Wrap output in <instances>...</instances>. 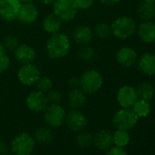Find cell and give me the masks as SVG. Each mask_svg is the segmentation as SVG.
<instances>
[{"instance_id": "cell-13", "label": "cell", "mask_w": 155, "mask_h": 155, "mask_svg": "<svg viewBox=\"0 0 155 155\" xmlns=\"http://www.w3.org/2000/svg\"><path fill=\"white\" fill-rule=\"evenodd\" d=\"M116 100L120 108H131L138 100L135 88L130 85L121 86L117 91Z\"/></svg>"}, {"instance_id": "cell-36", "label": "cell", "mask_w": 155, "mask_h": 155, "mask_svg": "<svg viewBox=\"0 0 155 155\" xmlns=\"http://www.w3.org/2000/svg\"><path fill=\"white\" fill-rule=\"evenodd\" d=\"M68 85L70 88V90L80 88V79L79 78H71V79L68 80Z\"/></svg>"}, {"instance_id": "cell-33", "label": "cell", "mask_w": 155, "mask_h": 155, "mask_svg": "<svg viewBox=\"0 0 155 155\" xmlns=\"http://www.w3.org/2000/svg\"><path fill=\"white\" fill-rule=\"evenodd\" d=\"M11 66V59L8 55V52L0 53V74L6 72Z\"/></svg>"}, {"instance_id": "cell-31", "label": "cell", "mask_w": 155, "mask_h": 155, "mask_svg": "<svg viewBox=\"0 0 155 155\" xmlns=\"http://www.w3.org/2000/svg\"><path fill=\"white\" fill-rule=\"evenodd\" d=\"M76 141L81 148H88L92 144V134L82 130L77 135Z\"/></svg>"}, {"instance_id": "cell-4", "label": "cell", "mask_w": 155, "mask_h": 155, "mask_svg": "<svg viewBox=\"0 0 155 155\" xmlns=\"http://www.w3.org/2000/svg\"><path fill=\"white\" fill-rule=\"evenodd\" d=\"M140 118L131 108H120L111 118V123L116 129L130 130L136 127Z\"/></svg>"}, {"instance_id": "cell-2", "label": "cell", "mask_w": 155, "mask_h": 155, "mask_svg": "<svg viewBox=\"0 0 155 155\" xmlns=\"http://www.w3.org/2000/svg\"><path fill=\"white\" fill-rule=\"evenodd\" d=\"M138 23L129 16H120L115 18L110 24L112 36L120 40L130 38L136 34Z\"/></svg>"}, {"instance_id": "cell-22", "label": "cell", "mask_w": 155, "mask_h": 155, "mask_svg": "<svg viewBox=\"0 0 155 155\" xmlns=\"http://www.w3.org/2000/svg\"><path fill=\"white\" fill-rule=\"evenodd\" d=\"M136 15L140 21L152 20L155 18V4L140 1L137 6Z\"/></svg>"}, {"instance_id": "cell-24", "label": "cell", "mask_w": 155, "mask_h": 155, "mask_svg": "<svg viewBox=\"0 0 155 155\" xmlns=\"http://www.w3.org/2000/svg\"><path fill=\"white\" fill-rule=\"evenodd\" d=\"M135 90L137 92L138 99L150 101L155 96V88L150 82L148 81H141L140 84H138Z\"/></svg>"}, {"instance_id": "cell-8", "label": "cell", "mask_w": 155, "mask_h": 155, "mask_svg": "<svg viewBox=\"0 0 155 155\" xmlns=\"http://www.w3.org/2000/svg\"><path fill=\"white\" fill-rule=\"evenodd\" d=\"M17 77L22 85L27 87L34 86L41 77V70L34 62L23 64L18 69Z\"/></svg>"}, {"instance_id": "cell-29", "label": "cell", "mask_w": 155, "mask_h": 155, "mask_svg": "<svg viewBox=\"0 0 155 155\" xmlns=\"http://www.w3.org/2000/svg\"><path fill=\"white\" fill-rule=\"evenodd\" d=\"M35 86L38 91H39L43 93H47L51 89H53V81L49 77L41 75V77L38 79V81H37Z\"/></svg>"}, {"instance_id": "cell-40", "label": "cell", "mask_w": 155, "mask_h": 155, "mask_svg": "<svg viewBox=\"0 0 155 155\" xmlns=\"http://www.w3.org/2000/svg\"><path fill=\"white\" fill-rule=\"evenodd\" d=\"M33 0H20L21 3H26V2H32Z\"/></svg>"}, {"instance_id": "cell-6", "label": "cell", "mask_w": 155, "mask_h": 155, "mask_svg": "<svg viewBox=\"0 0 155 155\" xmlns=\"http://www.w3.org/2000/svg\"><path fill=\"white\" fill-rule=\"evenodd\" d=\"M66 113L60 104H48L43 111V119L47 126L56 129L64 124Z\"/></svg>"}, {"instance_id": "cell-3", "label": "cell", "mask_w": 155, "mask_h": 155, "mask_svg": "<svg viewBox=\"0 0 155 155\" xmlns=\"http://www.w3.org/2000/svg\"><path fill=\"white\" fill-rule=\"evenodd\" d=\"M80 79V88L88 95L94 94L101 91L104 84V78L102 74L94 68L84 71Z\"/></svg>"}, {"instance_id": "cell-10", "label": "cell", "mask_w": 155, "mask_h": 155, "mask_svg": "<svg viewBox=\"0 0 155 155\" xmlns=\"http://www.w3.org/2000/svg\"><path fill=\"white\" fill-rule=\"evenodd\" d=\"M39 16V11L38 7L32 2H26L21 3V6L19 8L17 20H18L23 25H32L34 24Z\"/></svg>"}, {"instance_id": "cell-39", "label": "cell", "mask_w": 155, "mask_h": 155, "mask_svg": "<svg viewBox=\"0 0 155 155\" xmlns=\"http://www.w3.org/2000/svg\"><path fill=\"white\" fill-rule=\"evenodd\" d=\"M38 3L44 5V6H52L56 0H38Z\"/></svg>"}, {"instance_id": "cell-32", "label": "cell", "mask_w": 155, "mask_h": 155, "mask_svg": "<svg viewBox=\"0 0 155 155\" xmlns=\"http://www.w3.org/2000/svg\"><path fill=\"white\" fill-rule=\"evenodd\" d=\"M48 104H59L62 101V94L59 91L51 89L46 93Z\"/></svg>"}, {"instance_id": "cell-25", "label": "cell", "mask_w": 155, "mask_h": 155, "mask_svg": "<svg viewBox=\"0 0 155 155\" xmlns=\"http://www.w3.org/2000/svg\"><path fill=\"white\" fill-rule=\"evenodd\" d=\"M94 38H97L101 40H107L112 36L110 25L107 22L101 21L95 25L92 28Z\"/></svg>"}, {"instance_id": "cell-17", "label": "cell", "mask_w": 155, "mask_h": 155, "mask_svg": "<svg viewBox=\"0 0 155 155\" xmlns=\"http://www.w3.org/2000/svg\"><path fill=\"white\" fill-rule=\"evenodd\" d=\"M136 34L140 40L145 44L155 43V22L153 20L140 21L138 24Z\"/></svg>"}, {"instance_id": "cell-28", "label": "cell", "mask_w": 155, "mask_h": 155, "mask_svg": "<svg viewBox=\"0 0 155 155\" xmlns=\"http://www.w3.org/2000/svg\"><path fill=\"white\" fill-rule=\"evenodd\" d=\"M77 55H78V58H79L81 60L89 62L95 58L96 51H95L94 48L91 47V45H86V46L80 47L79 50L77 52Z\"/></svg>"}, {"instance_id": "cell-38", "label": "cell", "mask_w": 155, "mask_h": 155, "mask_svg": "<svg viewBox=\"0 0 155 155\" xmlns=\"http://www.w3.org/2000/svg\"><path fill=\"white\" fill-rule=\"evenodd\" d=\"M99 1L105 6H115L117 4H119L121 0H99Z\"/></svg>"}, {"instance_id": "cell-34", "label": "cell", "mask_w": 155, "mask_h": 155, "mask_svg": "<svg viewBox=\"0 0 155 155\" xmlns=\"http://www.w3.org/2000/svg\"><path fill=\"white\" fill-rule=\"evenodd\" d=\"M74 2L76 4V7L78 8V9L81 10V11H86L91 9L94 3L95 0H74Z\"/></svg>"}, {"instance_id": "cell-27", "label": "cell", "mask_w": 155, "mask_h": 155, "mask_svg": "<svg viewBox=\"0 0 155 155\" xmlns=\"http://www.w3.org/2000/svg\"><path fill=\"white\" fill-rule=\"evenodd\" d=\"M112 140L113 144H115L116 146L122 148L126 147L130 141V135L129 133V130L117 129L112 133Z\"/></svg>"}, {"instance_id": "cell-9", "label": "cell", "mask_w": 155, "mask_h": 155, "mask_svg": "<svg viewBox=\"0 0 155 155\" xmlns=\"http://www.w3.org/2000/svg\"><path fill=\"white\" fill-rule=\"evenodd\" d=\"M64 123L71 131L81 132L87 128L89 119L81 109H70L66 113Z\"/></svg>"}, {"instance_id": "cell-21", "label": "cell", "mask_w": 155, "mask_h": 155, "mask_svg": "<svg viewBox=\"0 0 155 155\" xmlns=\"http://www.w3.org/2000/svg\"><path fill=\"white\" fill-rule=\"evenodd\" d=\"M67 102L70 109H81L87 102V94L81 89H71L67 96Z\"/></svg>"}, {"instance_id": "cell-11", "label": "cell", "mask_w": 155, "mask_h": 155, "mask_svg": "<svg viewBox=\"0 0 155 155\" xmlns=\"http://www.w3.org/2000/svg\"><path fill=\"white\" fill-rule=\"evenodd\" d=\"M20 6V0H0V19L6 22L17 20Z\"/></svg>"}, {"instance_id": "cell-26", "label": "cell", "mask_w": 155, "mask_h": 155, "mask_svg": "<svg viewBox=\"0 0 155 155\" xmlns=\"http://www.w3.org/2000/svg\"><path fill=\"white\" fill-rule=\"evenodd\" d=\"M131 109L139 118H146L150 113L151 106L150 101L138 99L136 102L133 104V106L131 107Z\"/></svg>"}, {"instance_id": "cell-20", "label": "cell", "mask_w": 155, "mask_h": 155, "mask_svg": "<svg viewBox=\"0 0 155 155\" xmlns=\"http://www.w3.org/2000/svg\"><path fill=\"white\" fill-rule=\"evenodd\" d=\"M62 24H63V21L52 12V13L46 15L43 18L42 22H41V27H42V29L46 33L49 35H53L58 32H60Z\"/></svg>"}, {"instance_id": "cell-18", "label": "cell", "mask_w": 155, "mask_h": 155, "mask_svg": "<svg viewBox=\"0 0 155 155\" xmlns=\"http://www.w3.org/2000/svg\"><path fill=\"white\" fill-rule=\"evenodd\" d=\"M13 55L15 59L21 65L33 63L37 58L36 50L31 46L26 43H20L13 51Z\"/></svg>"}, {"instance_id": "cell-30", "label": "cell", "mask_w": 155, "mask_h": 155, "mask_svg": "<svg viewBox=\"0 0 155 155\" xmlns=\"http://www.w3.org/2000/svg\"><path fill=\"white\" fill-rule=\"evenodd\" d=\"M1 43L3 44L4 48H6V50L8 52H13L17 48L18 46L20 44L19 42V39L17 36L15 35H12V34H9V35H7L3 40L1 41Z\"/></svg>"}, {"instance_id": "cell-41", "label": "cell", "mask_w": 155, "mask_h": 155, "mask_svg": "<svg viewBox=\"0 0 155 155\" xmlns=\"http://www.w3.org/2000/svg\"><path fill=\"white\" fill-rule=\"evenodd\" d=\"M6 155H16V154H14V153L12 152V153H7Z\"/></svg>"}, {"instance_id": "cell-42", "label": "cell", "mask_w": 155, "mask_h": 155, "mask_svg": "<svg viewBox=\"0 0 155 155\" xmlns=\"http://www.w3.org/2000/svg\"><path fill=\"white\" fill-rule=\"evenodd\" d=\"M0 104H1V96H0Z\"/></svg>"}, {"instance_id": "cell-16", "label": "cell", "mask_w": 155, "mask_h": 155, "mask_svg": "<svg viewBox=\"0 0 155 155\" xmlns=\"http://www.w3.org/2000/svg\"><path fill=\"white\" fill-rule=\"evenodd\" d=\"M72 38L79 47L91 45L94 38L93 30L89 26L79 25L74 28L72 32Z\"/></svg>"}, {"instance_id": "cell-23", "label": "cell", "mask_w": 155, "mask_h": 155, "mask_svg": "<svg viewBox=\"0 0 155 155\" xmlns=\"http://www.w3.org/2000/svg\"><path fill=\"white\" fill-rule=\"evenodd\" d=\"M33 138L36 141V144L38 143L39 145H48L53 141L54 132L48 126H42L35 130Z\"/></svg>"}, {"instance_id": "cell-12", "label": "cell", "mask_w": 155, "mask_h": 155, "mask_svg": "<svg viewBox=\"0 0 155 155\" xmlns=\"http://www.w3.org/2000/svg\"><path fill=\"white\" fill-rule=\"evenodd\" d=\"M139 55L137 51L128 46H124L120 48L115 55V58L117 63L125 68H132L133 66L136 65L137 60H138Z\"/></svg>"}, {"instance_id": "cell-15", "label": "cell", "mask_w": 155, "mask_h": 155, "mask_svg": "<svg viewBox=\"0 0 155 155\" xmlns=\"http://www.w3.org/2000/svg\"><path fill=\"white\" fill-rule=\"evenodd\" d=\"M137 68L139 71L147 77L155 75V53L146 51L139 56L137 60Z\"/></svg>"}, {"instance_id": "cell-19", "label": "cell", "mask_w": 155, "mask_h": 155, "mask_svg": "<svg viewBox=\"0 0 155 155\" xmlns=\"http://www.w3.org/2000/svg\"><path fill=\"white\" fill-rule=\"evenodd\" d=\"M92 144L100 150H107L113 144L112 132L109 130H100L92 135Z\"/></svg>"}, {"instance_id": "cell-14", "label": "cell", "mask_w": 155, "mask_h": 155, "mask_svg": "<svg viewBox=\"0 0 155 155\" xmlns=\"http://www.w3.org/2000/svg\"><path fill=\"white\" fill-rule=\"evenodd\" d=\"M27 108L33 112H41L48 105L46 93H43L39 91H34L28 93L26 99Z\"/></svg>"}, {"instance_id": "cell-5", "label": "cell", "mask_w": 155, "mask_h": 155, "mask_svg": "<svg viewBox=\"0 0 155 155\" xmlns=\"http://www.w3.org/2000/svg\"><path fill=\"white\" fill-rule=\"evenodd\" d=\"M36 146V141L28 132H21L14 137L11 141V151L16 155H30Z\"/></svg>"}, {"instance_id": "cell-7", "label": "cell", "mask_w": 155, "mask_h": 155, "mask_svg": "<svg viewBox=\"0 0 155 155\" xmlns=\"http://www.w3.org/2000/svg\"><path fill=\"white\" fill-rule=\"evenodd\" d=\"M52 7L53 13L63 22L72 21L79 13L74 0H56Z\"/></svg>"}, {"instance_id": "cell-35", "label": "cell", "mask_w": 155, "mask_h": 155, "mask_svg": "<svg viewBox=\"0 0 155 155\" xmlns=\"http://www.w3.org/2000/svg\"><path fill=\"white\" fill-rule=\"evenodd\" d=\"M105 155H128V152L124 150V148L115 145L109 148L106 150Z\"/></svg>"}, {"instance_id": "cell-1", "label": "cell", "mask_w": 155, "mask_h": 155, "mask_svg": "<svg viewBox=\"0 0 155 155\" xmlns=\"http://www.w3.org/2000/svg\"><path fill=\"white\" fill-rule=\"evenodd\" d=\"M46 53L51 59H60L67 57L71 48L70 38L62 32L50 35L46 42Z\"/></svg>"}, {"instance_id": "cell-37", "label": "cell", "mask_w": 155, "mask_h": 155, "mask_svg": "<svg viewBox=\"0 0 155 155\" xmlns=\"http://www.w3.org/2000/svg\"><path fill=\"white\" fill-rule=\"evenodd\" d=\"M8 150L9 146L8 145V143L3 140H0V155H6L7 153H8Z\"/></svg>"}]
</instances>
